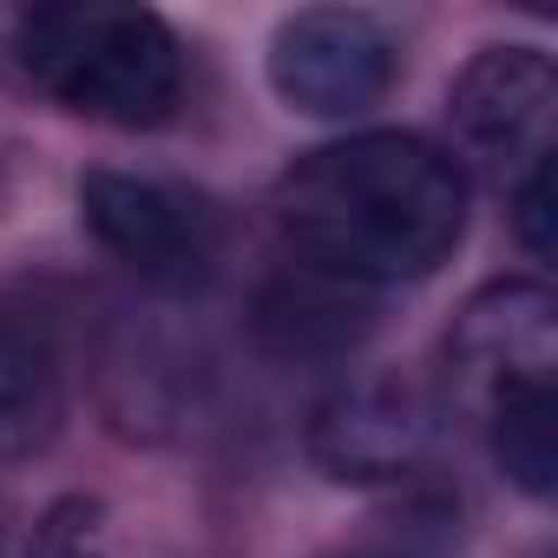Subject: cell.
I'll return each mask as SVG.
<instances>
[{
  "instance_id": "cell-1",
  "label": "cell",
  "mask_w": 558,
  "mask_h": 558,
  "mask_svg": "<svg viewBox=\"0 0 558 558\" xmlns=\"http://www.w3.org/2000/svg\"><path fill=\"white\" fill-rule=\"evenodd\" d=\"M276 223L290 256L349 283H414L453 256L466 230V178L434 138L355 132L290 165L276 184Z\"/></svg>"
},
{
  "instance_id": "cell-2",
  "label": "cell",
  "mask_w": 558,
  "mask_h": 558,
  "mask_svg": "<svg viewBox=\"0 0 558 558\" xmlns=\"http://www.w3.org/2000/svg\"><path fill=\"white\" fill-rule=\"evenodd\" d=\"M14 60L53 106L99 125H165L184 93L178 34L151 8H34L14 27Z\"/></svg>"
},
{
  "instance_id": "cell-3",
  "label": "cell",
  "mask_w": 558,
  "mask_h": 558,
  "mask_svg": "<svg viewBox=\"0 0 558 558\" xmlns=\"http://www.w3.org/2000/svg\"><path fill=\"white\" fill-rule=\"evenodd\" d=\"M80 217L99 236L106 256H119L151 290H204L230 223L217 197L171 184V178H132V171H86L80 178Z\"/></svg>"
},
{
  "instance_id": "cell-4",
  "label": "cell",
  "mask_w": 558,
  "mask_h": 558,
  "mask_svg": "<svg viewBox=\"0 0 558 558\" xmlns=\"http://www.w3.org/2000/svg\"><path fill=\"white\" fill-rule=\"evenodd\" d=\"M395 34L362 8H303L269 40V86L290 112L362 119L395 86Z\"/></svg>"
},
{
  "instance_id": "cell-5",
  "label": "cell",
  "mask_w": 558,
  "mask_h": 558,
  "mask_svg": "<svg viewBox=\"0 0 558 558\" xmlns=\"http://www.w3.org/2000/svg\"><path fill=\"white\" fill-rule=\"evenodd\" d=\"M447 362L466 401H480V414L499 395L519 388H551L558 368V303L538 283H493L480 290L453 336H447Z\"/></svg>"
},
{
  "instance_id": "cell-6",
  "label": "cell",
  "mask_w": 558,
  "mask_h": 558,
  "mask_svg": "<svg viewBox=\"0 0 558 558\" xmlns=\"http://www.w3.org/2000/svg\"><path fill=\"white\" fill-rule=\"evenodd\" d=\"M434 447V401L401 381V375H362L349 388H336L316 421H310V453L316 466H329V480H401L427 460Z\"/></svg>"
},
{
  "instance_id": "cell-7",
  "label": "cell",
  "mask_w": 558,
  "mask_h": 558,
  "mask_svg": "<svg viewBox=\"0 0 558 558\" xmlns=\"http://www.w3.org/2000/svg\"><path fill=\"white\" fill-rule=\"evenodd\" d=\"M250 336L269 362L290 368H323V362H349L368 336H375V290L349 283V276L283 256L250 303Z\"/></svg>"
},
{
  "instance_id": "cell-8",
  "label": "cell",
  "mask_w": 558,
  "mask_h": 558,
  "mask_svg": "<svg viewBox=\"0 0 558 558\" xmlns=\"http://www.w3.org/2000/svg\"><path fill=\"white\" fill-rule=\"evenodd\" d=\"M453 125L460 138L493 165H538L551 158V112H558V73L538 47H486L453 80Z\"/></svg>"
},
{
  "instance_id": "cell-9",
  "label": "cell",
  "mask_w": 558,
  "mask_h": 558,
  "mask_svg": "<svg viewBox=\"0 0 558 558\" xmlns=\"http://www.w3.org/2000/svg\"><path fill=\"white\" fill-rule=\"evenodd\" d=\"M66 395L47 336L21 316H0V466L34 460L60 434Z\"/></svg>"
},
{
  "instance_id": "cell-10",
  "label": "cell",
  "mask_w": 558,
  "mask_h": 558,
  "mask_svg": "<svg viewBox=\"0 0 558 558\" xmlns=\"http://www.w3.org/2000/svg\"><path fill=\"white\" fill-rule=\"evenodd\" d=\"M486 440H493V460L499 473L545 499L558 486V395L551 388H519V395H499L486 408Z\"/></svg>"
},
{
  "instance_id": "cell-11",
  "label": "cell",
  "mask_w": 558,
  "mask_h": 558,
  "mask_svg": "<svg viewBox=\"0 0 558 558\" xmlns=\"http://www.w3.org/2000/svg\"><path fill=\"white\" fill-rule=\"evenodd\" d=\"M0 558H106V545H99V506L93 499H60L14 545H0Z\"/></svg>"
},
{
  "instance_id": "cell-12",
  "label": "cell",
  "mask_w": 558,
  "mask_h": 558,
  "mask_svg": "<svg viewBox=\"0 0 558 558\" xmlns=\"http://www.w3.org/2000/svg\"><path fill=\"white\" fill-rule=\"evenodd\" d=\"M512 230H519V243L545 263L551 256V158H538L525 178H519V191H512Z\"/></svg>"
},
{
  "instance_id": "cell-13",
  "label": "cell",
  "mask_w": 558,
  "mask_h": 558,
  "mask_svg": "<svg viewBox=\"0 0 558 558\" xmlns=\"http://www.w3.org/2000/svg\"><path fill=\"white\" fill-rule=\"evenodd\" d=\"M329 558H395V551H329Z\"/></svg>"
}]
</instances>
